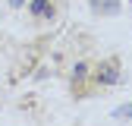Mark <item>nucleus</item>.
<instances>
[{"instance_id":"1","label":"nucleus","mask_w":132,"mask_h":126,"mask_svg":"<svg viewBox=\"0 0 132 126\" xmlns=\"http://www.w3.org/2000/svg\"><path fill=\"white\" fill-rule=\"evenodd\" d=\"M101 82L107 85V82H117V66H104L101 69Z\"/></svg>"},{"instance_id":"4","label":"nucleus","mask_w":132,"mask_h":126,"mask_svg":"<svg viewBox=\"0 0 132 126\" xmlns=\"http://www.w3.org/2000/svg\"><path fill=\"white\" fill-rule=\"evenodd\" d=\"M113 117H132V104H123V107H117V114Z\"/></svg>"},{"instance_id":"2","label":"nucleus","mask_w":132,"mask_h":126,"mask_svg":"<svg viewBox=\"0 0 132 126\" xmlns=\"http://www.w3.org/2000/svg\"><path fill=\"white\" fill-rule=\"evenodd\" d=\"M31 10H35L38 16H51V6H47V0H35V6H31Z\"/></svg>"},{"instance_id":"5","label":"nucleus","mask_w":132,"mask_h":126,"mask_svg":"<svg viewBox=\"0 0 132 126\" xmlns=\"http://www.w3.org/2000/svg\"><path fill=\"white\" fill-rule=\"evenodd\" d=\"M19 3H22V0H13V6H19Z\"/></svg>"},{"instance_id":"3","label":"nucleus","mask_w":132,"mask_h":126,"mask_svg":"<svg viewBox=\"0 0 132 126\" xmlns=\"http://www.w3.org/2000/svg\"><path fill=\"white\" fill-rule=\"evenodd\" d=\"M94 6H97V10H110V13H117V0H94Z\"/></svg>"}]
</instances>
